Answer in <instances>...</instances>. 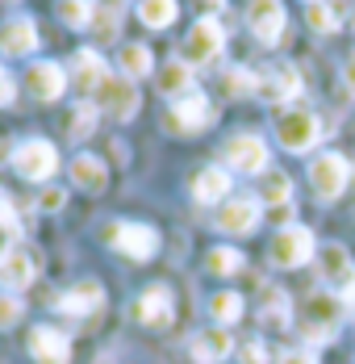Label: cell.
<instances>
[{
	"mask_svg": "<svg viewBox=\"0 0 355 364\" xmlns=\"http://www.w3.org/2000/svg\"><path fill=\"white\" fill-rule=\"evenodd\" d=\"M318 272H322V281L334 289V297H339V301L355 306V264H351V255L343 252L339 243H326V247H318Z\"/></svg>",
	"mask_w": 355,
	"mask_h": 364,
	"instance_id": "1",
	"label": "cell"
},
{
	"mask_svg": "<svg viewBox=\"0 0 355 364\" xmlns=\"http://www.w3.org/2000/svg\"><path fill=\"white\" fill-rule=\"evenodd\" d=\"M13 168L26 181H50L59 172V151L46 139H26L21 146H13Z\"/></svg>",
	"mask_w": 355,
	"mask_h": 364,
	"instance_id": "2",
	"label": "cell"
},
{
	"mask_svg": "<svg viewBox=\"0 0 355 364\" xmlns=\"http://www.w3.org/2000/svg\"><path fill=\"white\" fill-rule=\"evenodd\" d=\"M276 139H280L284 151H310V146L322 139V126H318V117L314 113H305V109H284L276 113Z\"/></svg>",
	"mask_w": 355,
	"mask_h": 364,
	"instance_id": "3",
	"label": "cell"
},
{
	"mask_svg": "<svg viewBox=\"0 0 355 364\" xmlns=\"http://www.w3.org/2000/svg\"><path fill=\"white\" fill-rule=\"evenodd\" d=\"M314 252H318V243H314V235L305 226H284L280 235L272 239V247H268L276 268H301V264L314 259Z\"/></svg>",
	"mask_w": 355,
	"mask_h": 364,
	"instance_id": "4",
	"label": "cell"
},
{
	"mask_svg": "<svg viewBox=\"0 0 355 364\" xmlns=\"http://www.w3.org/2000/svg\"><path fill=\"white\" fill-rule=\"evenodd\" d=\"M92 105L105 109V113H113L117 122H130V117L138 113V88H134L130 75H105V84L97 88Z\"/></svg>",
	"mask_w": 355,
	"mask_h": 364,
	"instance_id": "5",
	"label": "cell"
},
{
	"mask_svg": "<svg viewBox=\"0 0 355 364\" xmlns=\"http://www.w3.org/2000/svg\"><path fill=\"white\" fill-rule=\"evenodd\" d=\"M347 181H351V168H347V159L334 155V151H326V155H318V159L310 164V184H314V193H318L322 201L343 197Z\"/></svg>",
	"mask_w": 355,
	"mask_h": 364,
	"instance_id": "6",
	"label": "cell"
},
{
	"mask_svg": "<svg viewBox=\"0 0 355 364\" xmlns=\"http://www.w3.org/2000/svg\"><path fill=\"white\" fill-rule=\"evenodd\" d=\"M105 239L121 255H130V259H151V255L159 252V235H155L151 226H142V222H117V226H105Z\"/></svg>",
	"mask_w": 355,
	"mask_h": 364,
	"instance_id": "7",
	"label": "cell"
},
{
	"mask_svg": "<svg viewBox=\"0 0 355 364\" xmlns=\"http://www.w3.org/2000/svg\"><path fill=\"white\" fill-rule=\"evenodd\" d=\"M38 277V252L34 247H26V243H13L9 252L0 255V285L13 293L30 289Z\"/></svg>",
	"mask_w": 355,
	"mask_h": 364,
	"instance_id": "8",
	"label": "cell"
},
{
	"mask_svg": "<svg viewBox=\"0 0 355 364\" xmlns=\"http://www.w3.org/2000/svg\"><path fill=\"white\" fill-rule=\"evenodd\" d=\"M222 46H226V34H222V26L213 21V17H201L192 30H188V38H184V63H209V59H217L222 55Z\"/></svg>",
	"mask_w": 355,
	"mask_h": 364,
	"instance_id": "9",
	"label": "cell"
},
{
	"mask_svg": "<svg viewBox=\"0 0 355 364\" xmlns=\"http://www.w3.org/2000/svg\"><path fill=\"white\" fill-rule=\"evenodd\" d=\"M213 122V105L205 92H184V97H176V105H172V113H168V126L172 130H184V134H197V130H205Z\"/></svg>",
	"mask_w": 355,
	"mask_h": 364,
	"instance_id": "10",
	"label": "cell"
},
{
	"mask_svg": "<svg viewBox=\"0 0 355 364\" xmlns=\"http://www.w3.org/2000/svg\"><path fill=\"white\" fill-rule=\"evenodd\" d=\"M247 26H251V34L259 38L263 46H276V42H280V34H284V26H288L284 4H280V0H251Z\"/></svg>",
	"mask_w": 355,
	"mask_h": 364,
	"instance_id": "11",
	"label": "cell"
},
{
	"mask_svg": "<svg viewBox=\"0 0 355 364\" xmlns=\"http://www.w3.org/2000/svg\"><path fill=\"white\" fill-rule=\"evenodd\" d=\"M226 164L234 168V172H268V143L259 139V134H234L230 143H226Z\"/></svg>",
	"mask_w": 355,
	"mask_h": 364,
	"instance_id": "12",
	"label": "cell"
},
{
	"mask_svg": "<svg viewBox=\"0 0 355 364\" xmlns=\"http://www.w3.org/2000/svg\"><path fill=\"white\" fill-rule=\"evenodd\" d=\"M259 205L255 197H230L222 210H217V230L222 235H251L259 226Z\"/></svg>",
	"mask_w": 355,
	"mask_h": 364,
	"instance_id": "13",
	"label": "cell"
},
{
	"mask_svg": "<svg viewBox=\"0 0 355 364\" xmlns=\"http://www.w3.org/2000/svg\"><path fill=\"white\" fill-rule=\"evenodd\" d=\"M30 352L38 364H71V339L55 327H34L30 331Z\"/></svg>",
	"mask_w": 355,
	"mask_h": 364,
	"instance_id": "14",
	"label": "cell"
},
{
	"mask_svg": "<svg viewBox=\"0 0 355 364\" xmlns=\"http://www.w3.org/2000/svg\"><path fill=\"white\" fill-rule=\"evenodd\" d=\"M105 75H109V68L97 50H75L71 55V80H75L80 97H97V88L105 84Z\"/></svg>",
	"mask_w": 355,
	"mask_h": 364,
	"instance_id": "15",
	"label": "cell"
},
{
	"mask_svg": "<svg viewBox=\"0 0 355 364\" xmlns=\"http://www.w3.org/2000/svg\"><path fill=\"white\" fill-rule=\"evenodd\" d=\"M26 88H30V97L38 101H59L63 97V88H67V72L59 68V63H34L30 72H26Z\"/></svg>",
	"mask_w": 355,
	"mask_h": 364,
	"instance_id": "16",
	"label": "cell"
},
{
	"mask_svg": "<svg viewBox=\"0 0 355 364\" xmlns=\"http://www.w3.org/2000/svg\"><path fill=\"white\" fill-rule=\"evenodd\" d=\"M339 306H343V301H339V297H330V293L310 301V323H305V339H310V343H326V339L334 335L339 314H343Z\"/></svg>",
	"mask_w": 355,
	"mask_h": 364,
	"instance_id": "17",
	"label": "cell"
},
{
	"mask_svg": "<svg viewBox=\"0 0 355 364\" xmlns=\"http://www.w3.org/2000/svg\"><path fill=\"white\" fill-rule=\"evenodd\" d=\"M101 306H105L101 281H80V285H71L67 293H59V310H63V314H75V318H84V314H92V310H101Z\"/></svg>",
	"mask_w": 355,
	"mask_h": 364,
	"instance_id": "18",
	"label": "cell"
},
{
	"mask_svg": "<svg viewBox=\"0 0 355 364\" xmlns=\"http://www.w3.org/2000/svg\"><path fill=\"white\" fill-rule=\"evenodd\" d=\"M188 348H192V360L197 364H222L230 352H234V339H230L222 327H213V331H197Z\"/></svg>",
	"mask_w": 355,
	"mask_h": 364,
	"instance_id": "19",
	"label": "cell"
},
{
	"mask_svg": "<svg viewBox=\"0 0 355 364\" xmlns=\"http://www.w3.org/2000/svg\"><path fill=\"white\" fill-rule=\"evenodd\" d=\"M138 318L146 327H168V323L176 318V310H172V289H168V285H151V289L138 297Z\"/></svg>",
	"mask_w": 355,
	"mask_h": 364,
	"instance_id": "20",
	"label": "cell"
},
{
	"mask_svg": "<svg viewBox=\"0 0 355 364\" xmlns=\"http://www.w3.org/2000/svg\"><path fill=\"white\" fill-rule=\"evenodd\" d=\"M0 50H4V55H30V50H38L34 21H30V17L4 21V26H0Z\"/></svg>",
	"mask_w": 355,
	"mask_h": 364,
	"instance_id": "21",
	"label": "cell"
},
{
	"mask_svg": "<svg viewBox=\"0 0 355 364\" xmlns=\"http://www.w3.org/2000/svg\"><path fill=\"white\" fill-rule=\"evenodd\" d=\"M301 92V75H297V68H276V72L268 75V80H259V97L263 101H272V105H284V101H293Z\"/></svg>",
	"mask_w": 355,
	"mask_h": 364,
	"instance_id": "22",
	"label": "cell"
},
{
	"mask_svg": "<svg viewBox=\"0 0 355 364\" xmlns=\"http://www.w3.org/2000/svg\"><path fill=\"white\" fill-rule=\"evenodd\" d=\"M71 184L84 188V193H105V184H109L105 164L97 155H75L71 159Z\"/></svg>",
	"mask_w": 355,
	"mask_h": 364,
	"instance_id": "23",
	"label": "cell"
},
{
	"mask_svg": "<svg viewBox=\"0 0 355 364\" xmlns=\"http://www.w3.org/2000/svg\"><path fill=\"white\" fill-rule=\"evenodd\" d=\"M192 197L205 201V205L226 201V197H230V172H226V168H205V172H197V181H192Z\"/></svg>",
	"mask_w": 355,
	"mask_h": 364,
	"instance_id": "24",
	"label": "cell"
},
{
	"mask_svg": "<svg viewBox=\"0 0 355 364\" xmlns=\"http://www.w3.org/2000/svg\"><path fill=\"white\" fill-rule=\"evenodd\" d=\"M159 92L163 97H184V92H192V63H184V59H172V63H163L159 68Z\"/></svg>",
	"mask_w": 355,
	"mask_h": 364,
	"instance_id": "25",
	"label": "cell"
},
{
	"mask_svg": "<svg viewBox=\"0 0 355 364\" xmlns=\"http://www.w3.org/2000/svg\"><path fill=\"white\" fill-rule=\"evenodd\" d=\"M343 0H314L310 9H305V21L318 30V34H334L339 26H343Z\"/></svg>",
	"mask_w": 355,
	"mask_h": 364,
	"instance_id": "26",
	"label": "cell"
},
{
	"mask_svg": "<svg viewBox=\"0 0 355 364\" xmlns=\"http://www.w3.org/2000/svg\"><path fill=\"white\" fill-rule=\"evenodd\" d=\"M176 13H180L176 0H138V21L151 26V30H168L176 21Z\"/></svg>",
	"mask_w": 355,
	"mask_h": 364,
	"instance_id": "27",
	"label": "cell"
},
{
	"mask_svg": "<svg viewBox=\"0 0 355 364\" xmlns=\"http://www.w3.org/2000/svg\"><path fill=\"white\" fill-rule=\"evenodd\" d=\"M151 50L146 46H138V42H126L121 50H117V72L130 75V80H138V75H151Z\"/></svg>",
	"mask_w": 355,
	"mask_h": 364,
	"instance_id": "28",
	"label": "cell"
},
{
	"mask_svg": "<svg viewBox=\"0 0 355 364\" xmlns=\"http://www.w3.org/2000/svg\"><path fill=\"white\" fill-rule=\"evenodd\" d=\"M59 21L67 30H88L97 21V0H59Z\"/></svg>",
	"mask_w": 355,
	"mask_h": 364,
	"instance_id": "29",
	"label": "cell"
},
{
	"mask_svg": "<svg viewBox=\"0 0 355 364\" xmlns=\"http://www.w3.org/2000/svg\"><path fill=\"white\" fill-rule=\"evenodd\" d=\"M243 306H247V301H243V293L226 289V293H217V297L209 301V314L226 327V323H239V318H243Z\"/></svg>",
	"mask_w": 355,
	"mask_h": 364,
	"instance_id": "30",
	"label": "cell"
},
{
	"mask_svg": "<svg viewBox=\"0 0 355 364\" xmlns=\"http://www.w3.org/2000/svg\"><path fill=\"white\" fill-rule=\"evenodd\" d=\"M243 252L239 247H213L209 255H205V268L209 272H217V277H234V272H243Z\"/></svg>",
	"mask_w": 355,
	"mask_h": 364,
	"instance_id": "31",
	"label": "cell"
},
{
	"mask_svg": "<svg viewBox=\"0 0 355 364\" xmlns=\"http://www.w3.org/2000/svg\"><path fill=\"white\" fill-rule=\"evenodd\" d=\"M121 30V4H105V9H97V21H92V34L101 38V42H113Z\"/></svg>",
	"mask_w": 355,
	"mask_h": 364,
	"instance_id": "32",
	"label": "cell"
},
{
	"mask_svg": "<svg viewBox=\"0 0 355 364\" xmlns=\"http://www.w3.org/2000/svg\"><path fill=\"white\" fill-rule=\"evenodd\" d=\"M288 197H293V181H288L284 172H268L259 201H268V205H288Z\"/></svg>",
	"mask_w": 355,
	"mask_h": 364,
	"instance_id": "33",
	"label": "cell"
},
{
	"mask_svg": "<svg viewBox=\"0 0 355 364\" xmlns=\"http://www.w3.org/2000/svg\"><path fill=\"white\" fill-rule=\"evenodd\" d=\"M263 323H268V327H284V323H288V297H284L280 289L263 293Z\"/></svg>",
	"mask_w": 355,
	"mask_h": 364,
	"instance_id": "34",
	"label": "cell"
},
{
	"mask_svg": "<svg viewBox=\"0 0 355 364\" xmlns=\"http://www.w3.org/2000/svg\"><path fill=\"white\" fill-rule=\"evenodd\" d=\"M92 126H97V105H84V101H80V109L71 113V122H67V139H75V143L88 139Z\"/></svg>",
	"mask_w": 355,
	"mask_h": 364,
	"instance_id": "35",
	"label": "cell"
},
{
	"mask_svg": "<svg viewBox=\"0 0 355 364\" xmlns=\"http://www.w3.org/2000/svg\"><path fill=\"white\" fill-rule=\"evenodd\" d=\"M21 314H26V306L17 301V293H0V331L17 327V323H21Z\"/></svg>",
	"mask_w": 355,
	"mask_h": 364,
	"instance_id": "36",
	"label": "cell"
},
{
	"mask_svg": "<svg viewBox=\"0 0 355 364\" xmlns=\"http://www.w3.org/2000/svg\"><path fill=\"white\" fill-rule=\"evenodd\" d=\"M63 201H67V193H63V188H46V193H38V210H42V214H59V210H63Z\"/></svg>",
	"mask_w": 355,
	"mask_h": 364,
	"instance_id": "37",
	"label": "cell"
},
{
	"mask_svg": "<svg viewBox=\"0 0 355 364\" xmlns=\"http://www.w3.org/2000/svg\"><path fill=\"white\" fill-rule=\"evenodd\" d=\"M243 364H272V356H268V348L259 339H251L247 348H243Z\"/></svg>",
	"mask_w": 355,
	"mask_h": 364,
	"instance_id": "38",
	"label": "cell"
},
{
	"mask_svg": "<svg viewBox=\"0 0 355 364\" xmlns=\"http://www.w3.org/2000/svg\"><path fill=\"white\" fill-rule=\"evenodd\" d=\"M13 97H17V84H13V75L0 72V105H13Z\"/></svg>",
	"mask_w": 355,
	"mask_h": 364,
	"instance_id": "39",
	"label": "cell"
},
{
	"mask_svg": "<svg viewBox=\"0 0 355 364\" xmlns=\"http://www.w3.org/2000/svg\"><path fill=\"white\" fill-rule=\"evenodd\" d=\"M280 364H318V360H314L310 352H284V356H280Z\"/></svg>",
	"mask_w": 355,
	"mask_h": 364,
	"instance_id": "40",
	"label": "cell"
},
{
	"mask_svg": "<svg viewBox=\"0 0 355 364\" xmlns=\"http://www.w3.org/2000/svg\"><path fill=\"white\" fill-rule=\"evenodd\" d=\"M343 80H347V88H351V97H355V50H351V59H347V68H343Z\"/></svg>",
	"mask_w": 355,
	"mask_h": 364,
	"instance_id": "41",
	"label": "cell"
},
{
	"mask_svg": "<svg viewBox=\"0 0 355 364\" xmlns=\"http://www.w3.org/2000/svg\"><path fill=\"white\" fill-rule=\"evenodd\" d=\"M209 4H222V0H209Z\"/></svg>",
	"mask_w": 355,
	"mask_h": 364,
	"instance_id": "42",
	"label": "cell"
},
{
	"mask_svg": "<svg viewBox=\"0 0 355 364\" xmlns=\"http://www.w3.org/2000/svg\"><path fill=\"white\" fill-rule=\"evenodd\" d=\"M310 4H314V0H310Z\"/></svg>",
	"mask_w": 355,
	"mask_h": 364,
	"instance_id": "43",
	"label": "cell"
}]
</instances>
